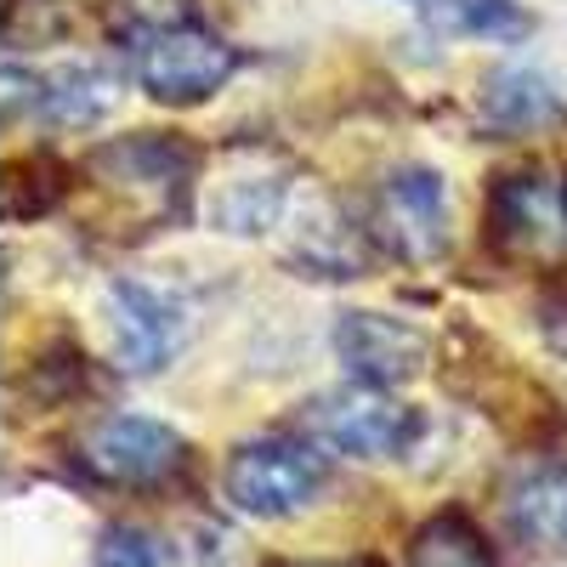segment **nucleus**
I'll list each match as a JSON object with an SVG mask.
<instances>
[{
	"mask_svg": "<svg viewBox=\"0 0 567 567\" xmlns=\"http://www.w3.org/2000/svg\"><path fill=\"white\" fill-rule=\"evenodd\" d=\"M239 63H245L239 45H233L227 34H216L210 23H199V18H165V23L136 29V40H131L136 85L165 109L210 103L216 91L239 74Z\"/></svg>",
	"mask_w": 567,
	"mask_h": 567,
	"instance_id": "f257e3e1",
	"label": "nucleus"
},
{
	"mask_svg": "<svg viewBox=\"0 0 567 567\" xmlns=\"http://www.w3.org/2000/svg\"><path fill=\"white\" fill-rule=\"evenodd\" d=\"M329 483V460L312 437L267 432L227 454L221 465V499L250 516V523H284V516L307 511Z\"/></svg>",
	"mask_w": 567,
	"mask_h": 567,
	"instance_id": "f03ea898",
	"label": "nucleus"
},
{
	"mask_svg": "<svg viewBox=\"0 0 567 567\" xmlns=\"http://www.w3.org/2000/svg\"><path fill=\"white\" fill-rule=\"evenodd\" d=\"M483 233L511 261H561L567 256V176L545 165L499 171L488 182Z\"/></svg>",
	"mask_w": 567,
	"mask_h": 567,
	"instance_id": "7ed1b4c3",
	"label": "nucleus"
},
{
	"mask_svg": "<svg viewBox=\"0 0 567 567\" xmlns=\"http://www.w3.org/2000/svg\"><path fill=\"white\" fill-rule=\"evenodd\" d=\"M420 420L403 409L392 392H369V386H336L318 392L307 403V437L323 454H347V460H392L414 443Z\"/></svg>",
	"mask_w": 567,
	"mask_h": 567,
	"instance_id": "20e7f679",
	"label": "nucleus"
},
{
	"mask_svg": "<svg viewBox=\"0 0 567 567\" xmlns=\"http://www.w3.org/2000/svg\"><path fill=\"white\" fill-rule=\"evenodd\" d=\"M329 347H336V363L352 374V386H369V392H398L425 369V352H432L425 329H414L398 312H369V307L336 312Z\"/></svg>",
	"mask_w": 567,
	"mask_h": 567,
	"instance_id": "39448f33",
	"label": "nucleus"
},
{
	"mask_svg": "<svg viewBox=\"0 0 567 567\" xmlns=\"http://www.w3.org/2000/svg\"><path fill=\"white\" fill-rule=\"evenodd\" d=\"M374 221L398 261H437L449 250V182L432 165H392L374 194Z\"/></svg>",
	"mask_w": 567,
	"mask_h": 567,
	"instance_id": "423d86ee",
	"label": "nucleus"
},
{
	"mask_svg": "<svg viewBox=\"0 0 567 567\" xmlns=\"http://www.w3.org/2000/svg\"><path fill=\"white\" fill-rule=\"evenodd\" d=\"M85 465L109 483H125V488H154V483H171L176 471L187 465V443L171 420H154V414H103L97 425L85 432Z\"/></svg>",
	"mask_w": 567,
	"mask_h": 567,
	"instance_id": "0eeeda50",
	"label": "nucleus"
},
{
	"mask_svg": "<svg viewBox=\"0 0 567 567\" xmlns=\"http://www.w3.org/2000/svg\"><path fill=\"white\" fill-rule=\"evenodd\" d=\"M109 329H114V358L131 374H154L182 347V307L142 278L109 284Z\"/></svg>",
	"mask_w": 567,
	"mask_h": 567,
	"instance_id": "6e6552de",
	"label": "nucleus"
},
{
	"mask_svg": "<svg viewBox=\"0 0 567 567\" xmlns=\"http://www.w3.org/2000/svg\"><path fill=\"white\" fill-rule=\"evenodd\" d=\"M505 528L539 556H567V465L561 460H534L505 483Z\"/></svg>",
	"mask_w": 567,
	"mask_h": 567,
	"instance_id": "1a4fd4ad",
	"label": "nucleus"
},
{
	"mask_svg": "<svg viewBox=\"0 0 567 567\" xmlns=\"http://www.w3.org/2000/svg\"><path fill=\"white\" fill-rule=\"evenodd\" d=\"M120 97V85L103 63H58V69H40L23 74V103L40 125L52 131H85L97 125Z\"/></svg>",
	"mask_w": 567,
	"mask_h": 567,
	"instance_id": "9d476101",
	"label": "nucleus"
},
{
	"mask_svg": "<svg viewBox=\"0 0 567 567\" xmlns=\"http://www.w3.org/2000/svg\"><path fill=\"white\" fill-rule=\"evenodd\" d=\"M477 109L494 131H539V125L567 120L561 91L528 63H499L477 91Z\"/></svg>",
	"mask_w": 567,
	"mask_h": 567,
	"instance_id": "9b49d317",
	"label": "nucleus"
},
{
	"mask_svg": "<svg viewBox=\"0 0 567 567\" xmlns=\"http://www.w3.org/2000/svg\"><path fill=\"white\" fill-rule=\"evenodd\" d=\"M425 23L454 40H523L534 23L516 0H425Z\"/></svg>",
	"mask_w": 567,
	"mask_h": 567,
	"instance_id": "f8f14e48",
	"label": "nucleus"
},
{
	"mask_svg": "<svg viewBox=\"0 0 567 567\" xmlns=\"http://www.w3.org/2000/svg\"><path fill=\"white\" fill-rule=\"evenodd\" d=\"M284 210V187L267 182V176H239V182H227L216 205H210V221L216 233H233V239H250V233H267Z\"/></svg>",
	"mask_w": 567,
	"mask_h": 567,
	"instance_id": "ddd939ff",
	"label": "nucleus"
},
{
	"mask_svg": "<svg viewBox=\"0 0 567 567\" xmlns=\"http://www.w3.org/2000/svg\"><path fill=\"white\" fill-rule=\"evenodd\" d=\"M91 567H165V550L148 528L114 523V528H103L97 550H91Z\"/></svg>",
	"mask_w": 567,
	"mask_h": 567,
	"instance_id": "4468645a",
	"label": "nucleus"
},
{
	"mask_svg": "<svg viewBox=\"0 0 567 567\" xmlns=\"http://www.w3.org/2000/svg\"><path fill=\"white\" fill-rule=\"evenodd\" d=\"M414 7H425V0H414Z\"/></svg>",
	"mask_w": 567,
	"mask_h": 567,
	"instance_id": "2eb2a0df",
	"label": "nucleus"
}]
</instances>
